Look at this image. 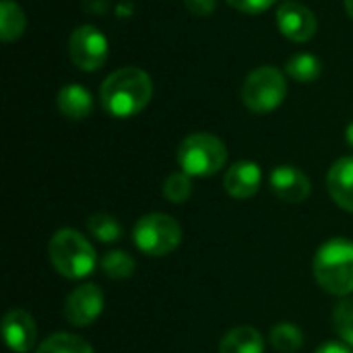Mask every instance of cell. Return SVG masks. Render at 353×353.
Instances as JSON below:
<instances>
[{"mask_svg": "<svg viewBox=\"0 0 353 353\" xmlns=\"http://www.w3.org/2000/svg\"><path fill=\"white\" fill-rule=\"evenodd\" d=\"M153 97V81L139 66L114 70L99 89L103 110L114 118H132L141 114Z\"/></svg>", "mask_w": 353, "mask_h": 353, "instance_id": "6da1fadb", "label": "cell"}, {"mask_svg": "<svg viewBox=\"0 0 353 353\" xmlns=\"http://www.w3.org/2000/svg\"><path fill=\"white\" fill-rule=\"evenodd\" d=\"M316 283L331 296L345 298L353 292V242L333 238L314 254L312 263Z\"/></svg>", "mask_w": 353, "mask_h": 353, "instance_id": "7a4b0ae2", "label": "cell"}, {"mask_svg": "<svg viewBox=\"0 0 353 353\" xmlns=\"http://www.w3.org/2000/svg\"><path fill=\"white\" fill-rule=\"evenodd\" d=\"M48 256L54 269L66 279H83L97 267L95 248L77 230H58L48 244Z\"/></svg>", "mask_w": 353, "mask_h": 353, "instance_id": "3957f363", "label": "cell"}, {"mask_svg": "<svg viewBox=\"0 0 353 353\" xmlns=\"http://www.w3.org/2000/svg\"><path fill=\"white\" fill-rule=\"evenodd\" d=\"M228 147L211 132L188 134L178 147V165L190 178H209L223 170Z\"/></svg>", "mask_w": 353, "mask_h": 353, "instance_id": "277c9868", "label": "cell"}, {"mask_svg": "<svg viewBox=\"0 0 353 353\" xmlns=\"http://www.w3.org/2000/svg\"><path fill=\"white\" fill-rule=\"evenodd\" d=\"M288 95V81L277 66L254 68L242 85V103L254 114L275 112Z\"/></svg>", "mask_w": 353, "mask_h": 353, "instance_id": "5b68a950", "label": "cell"}, {"mask_svg": "<svg viewBox=\"0 0 353 353\" xmlns=\"http://www.w3.org/2000/svg\"><path fill=\"white\" fill-rule=\"evenodd\" d=\"M134 246L147 256H168L182 242V225L165 213L143 215L132 230Z\"/></svg>", "mask_w": 353, "mask_h": 353, "instance_id": "8992f818", "label": "cell"}, {"mask_svg": "<svg viewBox=\"0 0 353 353\" xmlns=\"http://www.w3.org/2000/svg\"><path fill=\"white\" fill-rule=\"evenodd\" d=\"M108 52L110 46L105 35L93 25H81L68 37V56L79 70H99L108 60Z\"/></svg>", "mask_w": 353, "mask_h": 353, "instance_id": "52a82bcc", "label": "cell"}, {"mask_svg": "<svg viewBox=\"0 0 353 353\" xmlns=\"http://www.w3.org/2000/svg\"><path fill=\"white\" fill-rule=\"evenodd\" d=\"M101 312H103V292L93 283L74 288L64 302V316L72 327L93 325L101 316Z\"/></svg>", "mask_w": 353, "mask_h": 353, "instance_id": "ba28073f", "label": "cell"}, {"mask_svg": "<svg viewBox=\"0 0 353 353\" xmlns=\"http://www.w3.org/2000/svg\"><path fill=\"white\" fill-rule=\"evenodd\" d=\"M277 27L290 41L306 43L316 35L319 23L308 6L288 0L277 8Z\"/></svg>", "mask_w": 353, "mask_h": 353, "instance_id": "9c48e42d", "label": "cell"}, {"mask_svg": "<svg viewBox=\"0 0 353 353\" xmlns=\"http://www.w3.org/2000/svg\"><path fill=\"white\" fill-rule=\"evenodd\" d=\"M269 184L275 196L290 205H298L306 201L312 188L308 176L294 165H277L269 176Z\"/></svg>", "mask_w": 353, "mask_h": 353, "instance_id": "30bf717a", "label": "cell"}, {"mask_svg": "<svg viewBox=\"0 0 353 353\" xmlns=\"http://www.w3.org/2000/svg\"><path fill=\"white\" fill-rule=\"evenodd\" d=\"M2 333L8 347L14 353H29L37 339V327L29 312L25 310H8L2 319Z\"/></svg>", "mask_w": 353, "mask_h": 353, "instance_id": "8fae6325", "label": "cell"}, {"mask_svg": "<svg viewBox=\"0 0 353 353\" xmlns=\"http://www.w3.org/2000/svg\"><path fill=\"white\" fill-rule=\"evenodd\" d=\"M261 182H263V172H261L259 163L236 161L223 178V188L230 196L244 201L259 192Z\"/></svg>", "mask_w": 353, "mask_h": 353, "instance_id": "7c38bea8", "label": "cell"}, {"mask_svg": "<svg viewBox=\"0 0 353 353\" xmlns=\"http://www.w3.org/2000/svg\"><path fill=\"white\" fill-rule=\"evenodd\" d=\"M327 188L331 199L343 209L353 213V155L337 159L327 174Z\"/></svg>", "mask_w": 353, "mask_h": 353, "instance_id": "4fadbf2b", "label": "cell"}, {"mask_svg": "<svg viewBox=\"0 0 353 353\" xmlns=\"http://www.w3.org/2000/svg\"><path fill=\"white\" fill-rule=\"evenodd\" d=\"M58 110L68 120H85L93 112V97L81 85H64L58 91Z\"/></svg>", "mask_w": 353, "mask_h": 353, "instance_id": "5bb4252c", "label": "cell"}, {"mask_svg": "<svg viewBox=\"0 0 353 353\" xmlns=\"http://www.w3.org/2000/svg\"><path fill=\"white\" fill-rule=\"evenodd\" d=\"M219 353H265V339L254 327H236L223 335Z\"/></svg>", "mask_w": 353, "mask_h": 353, "instance_id": "9a60e30c", "label": "cell"}, {"mask_svg": "<svg viewBox=\"0 0 353 353\" xmlns=\"http://www.w3.org/2000/svg\"><path fill=\"white\" fill-rule=\"evenodd\" d=\"M27 27V17L23 8L12 2V0H2L0 2V39L10 43L17 41Z\"/></svg>", "mask_w": 353, "mask_h": 353, "instance_id": "2e32d148", "label": "cell"}, {"mask_svg": "<svg viewBox=\"0 0 353 353\" xmlns=\"http://www.w3.org/2000/svg\"><path fill=\"white\" fill-rule=\"evenodd\" d=\"M288 74L298 81V83H314L321 72H323V64L314 54H294L288 64H285Z\"/></svg>", "mask_w": 353, "mask_h": 353, "instance_id": "e0dca14e", "label": "cell"}, {"mask_svg": "<svg viewBox=\"0 0 353 353\" xmlns=\"http://www.w3.org/2000/svg\"><path fill=\"white\" fill-rule=\"evenodd\" d=\"M101 271L105 277L110 279H116V281H124L128 277L134 275V269H137V263L134 259L124 252V250H110L103 259H101Z\"/></svg>", "mask_w": 353, "mask_h": 353, "instance_id": "ac0fdd59", "label": "cell"}, {"mask_svg": "<svg viewBox=\"0 0 353 353\" xmlns=\"http://www.w3.org/2000/svg\"><path fill=\"white\" fill-rule=\"evenodd\" d=\"M271 345L279 353H296L304 345V333L292 323H279L273 327L271 335Z\"/></svg>", "mask_w": 353, "mask_h": 353, "instance_id": "d6986e66", "label": "cell"}, {"mask_svg": "<svg viewBox=\"0 0 353 353\" xmlns=\"http://www.w3.org/2000/svg\"><path fill=\"white\" fill-rule=\"evenodd\" d=\"M37 353H93V347L79 335L56 333L37 347Z\"/></svg>", "mask_w": 353, "mask_h": 353, "instance_id": "ffe728a7", "label": "cell"}, {"mask_svg": "<svg viewBox=\"0 0 353 353\" xmlns=\"http://www.w3.org/2000/svg\"><path fill=\"white\" fill-rule=\"evenodd\" d=\"M87 228H89V232H91V236L95 240L105 242V244L116 242V240L122 238V228H120L118 219L112 217V215H108V213H95V215H91L89 221H87Z\"/></svg>", "mask_w": 353, "mask_h": 353, "instance_id": "44dd1931", "label": "cell"}, {"mask_svg": "<svg viewBox=\"0 0 353 353\" xmlns=\"http://www.w3.org/2000/svg\"><path fill=\"white\" fill-rule=\"evenodd\" d=\"M192 194V180L188 174L184 172H174L165 178L163 182V196L174 203V205H180V203H186Z\"/></svg>", "mask_w": 353, "mask_h": 353, "instance_id": "7402d4cb", "label": "cell"}, {"mask_svg": "<svg viewBox=\"0 0 353 353\" xmlns=\"http://www.w3.org/2000/svg\"><path fill=\"white\" fill-rule=\"evenodd\" d=\"M333 325L337 335L343 339V343H347L353 347V298L341 300L335 310H333Z\"/></svg>", "mask_w": 353, "mask_h": 353, "instance_id": "603a6c76", "label": "cell"}, {"mask_svg": "<svg viewBox=\"0 0 353 353\" xmlns=\"http://www.w3.org/2000/svg\"><path fill=\"white\" fill-rule=\"evenodd\" d=\"M225 2L244 14H261V12L269 10L277 0H225Z\"/></svg>", "mask_w": 353, "mask_h": 353, "instance_id": "cb8c5ba5", "label": "cell"}, {"mask_svg": "<svg viewBox=\"0 0 353 353\" xmlns=\"http://www.w3.org/2000/svg\"><path fill=\"white\" fill-rule=\"evenodd\" d=\"M182 2L196 17H209L217 6V0H182Z\"/></svg>", "mask_w": 353, "mask_h": 353, "instance_id": "d4e9b609", "label": "cell"}, {"mask_svg": "<svg viewBox=\"0 0 353 353\" xmlns=\"http://www.w3.org/2000/svg\"><path fill=\"white\" fill-rule=\"evenodd\" d=\"M316 353H353L352 347L347 343H337V341H331V343H325L321 345Z\"/></svg>", "mask_w": 353, "mask_h": 353, "instance_id": "484cf974", "label": "cell"}, {"mask_svg": "<svg viewBox=\"0 0 353 353\" xmlns=\"http://www.w3.org/2000/svg\"><path fill=\"white\" fill-rule=\"evenodd\" d=\"M345 139H347V143L353 147V122L347 126V130H345Z\"/></svg>", "mask_w": 353, "mask_h": 353, "instance_id": "4316f807", "label": "cell"}, {"mask_svg": "<svg viewBox=\"0 0 353 353\" xmlns=\"http://www.w3.org/2000/svg\"><path fill=\"white\" fill-rule=\"evenodd\" d=\"M345 10H347V14L352 17L353 21V0H345Z\"/></svg>", "mask_w": 353, "mask_h": 353, "instance_id": "83f0119b", "label": "cell"}]
</instances>
